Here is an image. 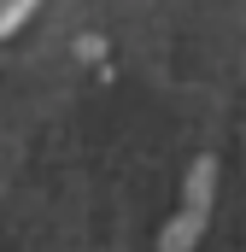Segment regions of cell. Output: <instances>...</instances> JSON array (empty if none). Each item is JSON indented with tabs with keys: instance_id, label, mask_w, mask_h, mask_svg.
<instances>
[{
	"instance_id": "obj_1",
	"label": "cell",
	"mask_w": 246,
	"mask_h": 252,
	"mask_svg": "<svg viewBox=\"0 0 246 252\" xmlns=\"http://www.w3.org/2000/svg\"><path fill=\"white\" fill-rule=\"evenodd\" d=\"M35 6H41V0H0V41L18 35V30L35 18Z\"/></svg>"
}]
</instances>
